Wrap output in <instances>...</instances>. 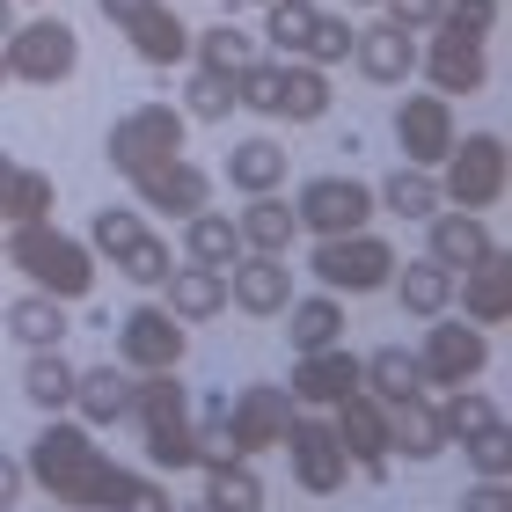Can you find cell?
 Listing matches in <instances>:
<instances>
[{"label":"cell","instance_id":"6da1fadb","mask_svg":"<svg viewBox=\"0 0 512 512\" xmlns=\"http://www.w3.org/2000/svg\"><path fill=\"white\" fill-rule=\"evenodd\" d=\"M30 483H44V498L52 505H74V512H118L125 498V483L132 469H118L103 447H96V432L81 425V417H44V432L30 439Z\"/></svg>","mask_w":512,"mask_h":512},{"label":"cell","instance_id":"7a4b0ae2","mask_svg":"<svg viewBox=\"0 0 512 512\" xmlns=\"http://www.w3.org/2000/svg\"><path fill=\"white\" fill-rule=\"evenodd\" d=\"M0 256L30 278L37 293H52V300H88V286H96V249H88L81 235H59L52 220H22L8 242H0Z\"/></svg>","mask_w":512,"mask_h":512},{"label":"cell","instance_id":"3957f363","mask_svg":"<svg viewBox=\"0 0 512 512\" xmlns=\"http://www.w3.org/2000/svg\"><path fill=\"white\" fill-rule=\"evenodd\" d=\"M439 205H461V213H491L505 198V139L498 132H469L454 139L447 161H439Z\"/></svg>","mask_w":512,"mask_h":512},{"label":"cell","instance_id":"277c9868","mask_svg":"<svg viewBox=\"0 0 512 512\" xmlns=\"http://www.w3.org/2000/svg\"><path fill=\"white\" fill-rule=\"evenodd\" d=\"M183 132H191V118H183L176 103H132L125 118L110 125L103 161H110L118 176H139V169H154V161L183 154Z\"/></svg>","mask_w":512,"mask_h":512},{"label":"cell","instance_id":"5b68a950","mask_svg":"<svg viewBox=\"0 0 512 512\" xmlns=\"http://www.w3.org/2000/svg\"><path fill=\"white\" fill-rule=\"evenodd\" d=\"M0 59H8V81L59 88V81L81 66V37H74V22L37 15V22H15V30L0 37Z\"/></svg>","mask_w":512,"mask_h":512},{"label":"cell","instance_id":"8992f818","mask_svg":"<svg viewBox=\"0 0 512 512\" xmlns=\"http://www.w3.org/2000/svg\"><path fill=\"white\" fill-rule=\"evenodd\" d=\"M308 271L322 278V293H381L395 278V242L374 235V227H359V235H330V242H315Z\"/></svg>","mask_w":512,"mask_h":512},{"label":"cell","instance_id":"52a82bcc","mask_svg":"<svg viewBox=\"0 0 512 512\" xmlns=\"http://www.w3.org/2000/svg\"><path fill=\"white\" fill-rule=\"evenodd\" d=\"M491 366V330H476L469 315H432L425 344H417V374L425 388H461Z\"/></svg>","mask_w":512,"mask_h":512},{"label":"cell","instance_id":"ba28073f","mask_svg":"<svg viewBox=\"0 0 512 512\" xmlns=\"http://www.w3.org/2000/svg\"><path fill=\"white\" fill-rule=\"evenodd\" d=\"M286 469L293 483L308 498H337L344 491V476H352V454L337 447V432H330V417H308V410H293V425H286Z\"/></svg>","mask_w":512,"mask_h":512},{"label":"cell","instance_id":"9c48e42d","mask_svg":"<svg viewBox=\"0 0 512 512\" xmlns=\"http://www.w3.org/2000/svg\"><path fill=\"white\" fill-rule=\"evenodd\" d=\"M381 205H374V183H359V176H315L308 191L293 198V220L308 227L315 242H330V235H359L366 220H374Z\"/></svg>","mask_w":512,"mask_h":512},{"label":"cell","instance_id":"30bf717a","mask_svg":"<svg viewBox=\"0 0 512 512\" xmlns=\"http://www.w3.org/2000/svg\"><path fill=\"white\" fill-rule=\"evenodd\" d=\"M183 352H191V330L169 308H154V300L118 322V366L125 374H176Z\"/></svg>","mask_w":512,"mask_h":512},{"label":"cell","instance_id":"8fae6325","mask_svg":"<svg viewBox=\"0 0 512 512\" xmlns=\"http://www.w3.org/2000/svg\"><path fill=\"white\" fill-rule=\"evenodd\" d=\"M330 432H337V447L352 454V469L366 476V483H388V403H374V395H344V403L330 410Z\"/></svg>","mask_w":512,"mask_h":512},{"label":"cell","instance_id":"7c38bea8","mask_svg":"<svg viewBox=\"0 0 512 512\" xmlns=\"http://www.w3.org/2000/svg\"><path fill=\"white\" fill-rule=\"evenodd\" d=\"M220 417H227L235 454H271L278 439H286V425H293V395L271 388V381H249L235 403H220Z\"/></svg>","mask_w":512,"mask_h":512},{"label":"cell","instance_id":"4fadbf2b","mask_svg":"<svg viewBox=\"0 0 512 512\" xmlns=\"http://www.w3.org/2000/svg\"><path fill=\"white\" fill-rule=\"evenodd\" d=\"M125 183H132V198H139V213L191 220L198 205H213V176H205L198 161H183V154L154 161V169H139V176H125Z\"/></svg>","mask_w":512,"mask_h":512},{"label":"cell","instance_id":"5bb4252c","mask_svg":"<svg viewBox=\"0 0 512 512\" xmlns=\"http://www.w3.org/2000/svg\"><path fill=\"white\" fill-rule=\"evenodd\" d=\"M454 139L461 132H454V103L447 96H403L395 103V147H403L410 169H439Z\"/></svg>","mask_w":512,"mask_h":512},{"label":"cell","instance_id":"9a60e30c","mask_svg":"<svg viewBox=\"0 0 512 512\" xmlns=\"http://www.w3.org/2000/svg\"><path fill=\"white\" fill-rule=\"evenodd\" d=\"M432 44L417 52V66H425V81H432V96H476L483 81H491V59H483V44L476 37H454V30H425Z\"/></svg>","mask_w":512,"mask_h":512},{"label":"cell","instance_id":"2e32d148","mask_svg":"<svg viewBox=\"0 0 512 512\" xmlns=\"http://www.w3.org/2000/svg\"><path fill=\"white\" fill-rule=\"evenodd\" d=\"M454 300H461V315H469L476 330H498L512 315V256L491 242L469 271H454Z\"/></svg>","mask_w":512,"mask_h":512},{"label":"cell","instance_id":"e0dca14e","mask_svg":"<svg viewBox=\"0 0 512 512\" xmlns=\"http://www.w3.org/2000/svg\"><path fill=\"white\" fill-rule=\"evenodd\" d=\"M286 395H293V410H337L344 395H359V359L344 352V344H330V352H300Z\"/></svg>","mask_w":512,"mask_h":512},{"label":"cell","instance_id":"ac0fdd59","mask_svg":"<svg viewBox=\"0 0 512 512\" xmlns=\"http://www.w3.org/2000/svg\"><path fill=\"white\" fill-rule=\"evenodd\" d=\"M227 300H235L242 315H286V300H293V271H286V256L242 249L235 264H227Z\"/></svg>","mask_w":512,"mask_h":512},{"label":"cell","instance_id":"d6986e66","mask_svg":"<svg viewBox=\"0 0 512 512\" xmlns=\"http://www.w3.org/2000/svg\"><path fill=\"white\" fill-rule=\"evenodd\" d=\"M352 66H359L374 88H403V81L417 74V37L395 30V22H374V30L352 37Z\"/></svg>","mask_w":512,"mask_h":512},{"label":"cell","instance_id":"ffe728a7","mask_svg":"<svg viewBox=\"0 0 512 512\" xmlns=\"http://www.w3.org/2000/svg\"><path fill=\"white\" fill-rule=\"evenodd\" d=\"M74 417L88 432H103V425H125L132 417V374L125 366H88V374H74Z\"/></svg>","mask_w":512,"mask_h":512},{"label":"cell","instance_id":"44dd1931","mask_svg":"<svg viewBox=\"0 0 512 512\" xmlns=\"http://www.w3.org/2000/svg\"><path fill=\"white\" fill-rule=\"evenodd\" d=\"M125 37H132V52L147 59V66H183V59H191V22H183L169 0L139 8V15L125 22Z\"/></svg>","mask_w":512,"mask_h":512},{"label":"cell","instance_id":"7402d4cb","mask_svg":"<svg viewBox=\"0 0 512 512\" xmlns=\"http://www.w3.org/2000/svg\"><path fill=\"white\" fill-rule=\"evenodd\" d=\"M395 300L417 315V322H432V315H447L454 308V271L447 264H432V256H395Z\"/></svg>","mask_w":512,"mask_h":512},{"label":"cell","instance_id":"603a6c76","mask_svg":"<svg viewBox=\"0 0 512 512\" xmlns=\"http://www.w3.org/2000/svg\"><path fill=\"white\" fill-rule=\"evenodd\" d=\"M161 286H169L161 308H169L176 322H213L227 308V271H213V264H169Z\"/></svg>","mask_w":512,"mask_h":512},{"label":"cell","instance_id":"cb8c5ba5","mask_svg":"<svg viewBox=\"0 0 512 512\" xmlns=\"http://www.w3.org/2000/svg\"><path fill=\"white\" fill-rule=\"evenodd\" d=\"M388 454H403V461H439L447 454V432H439L432 395H403V403L388 410Z\"/></svg>","mask_w":512,"mask_h":512},{"label":"cell","instance_id":"d4e9b609","mask_svg":"<svg viewBox=\"0 0 512 512\" xmlns=\"http://www.w3.org/2000/svg\"><path fill=\"white\" fill-rule=\"evenodd\" d=\"M8 337L22 344V352H52V344H66V330H74V322H66V300H52V293H22V300H8Z\"/></svg>","mask_w":512,"mask_h":512},{"label":"cell","instance_id":"484cf974","mask_svg":"<svg viewBox=\"0 0 512 512\" xmlns=\"http://www.w3.org/2000/svg\"><path fill=\"white\" fill-rule=\"evenodd\" d=\"M432 264H447V271H469L483 249H491V227H483V213H461V205H447V213H432Z\"/></svg>","mask_w":512,"mask_h":512},{"label":"cell","instance_id":"4316f807","mask_svg":"<svg viewBox=\"0 0 512 512\" xmlns=\"http://www.w3.org/2000/svg\"><path fill=\"white\" fill-rule=\"evenodd\" d=\"M286 344L293 352H330V344H344V300L337 293L286 300Z\"/></svg>","mask_w":512,"mask_h":512},{"label":"cell","instance_id":"83f0119b","mask_svg":"<svg viewBox=\"0 0 512 512\" xmlns=\"http://www.w3.org/2000/svg\"><path fill=\"white\" fill-rule=\"evenodd\" d=\"M52 176L44 169H22L15 154H0V220L22 227V220H52Z\"/></svg>","mask_w":512,"mask_h":512},{"label":"cell","instance_id":"f1b7e54d","mask_svg":"<svg viewBox=\"0 0 512 512\" xmlns=\"http://www.w3.org/2000/svg\"><path fill=\"white\" fill-rule=\"evenodd\" d=\"M359 388L374 395V403H403V395H425V374H417V352H403V344H381V352L359 359Z\"/></svg>","mask_w":512,"mask_h":512},{"label":"cell","instance_id":"f546056e","mask_svg":"<svg viewBox=\"0 0 512 512\" xmlns=\"http://www.w3.org/2000/svg\"><path fill=\"white\" fill-rule=\"evenodd\" d=\"M242 256V227H235V213H213V205H198L191 220H183V264H213V271H227Z\"/></svg>","mask_w":512,"mask_h":512},{"label":"cell","instance_id":"4dcf8cb0","mask_svg":"<svg viewBox=\"0 0 512 512\" xmlns=\"http://www.w3.org/2000/svg\"><path fill=\"white\" fill-rule=\"evenodd\" d=\"M235 227H242V249H264V256H286V249H293V235H300L293 205L278 198V191H256L242 213H235Z\"/></svg>","mask_w":512,"mask_h":512},{"label":"cell","instance_id":"1f68e13d","mask_svg":"<svg viewBox=\"0 0 512 512\" xmlns=\"http://www.w3.org/2000/svg\"><path fill=\"white\" fill-rule=\"evenodd\" d=\"M286 147H278L271 132H256V139H242L235 154H227V183H235L242 198H256V191H278V183H286Z\"/></svg>","mask_w":512,"mask_h":512},{"label":"cell","instance_id":"d6a6232c","mask_svg":"<svg viewBox=\"0 0 512 512\" xmlns=\"http://www.w3.org/2000/svg\"><path fill=\"white\" fill-rule=\"evenodd\" d=\"M278 118H286V125L330 118V74L308 66V59H286V74H278Z\"/></svg>","mask_w":512,"mask_h":512},{"label":"cell","instance_id":"836d02e7","mask_svg":"<svg viewBox=\"0 0 512 512\" xmlns=\"http://www.w3.org/2000/svg\"><path fill=\"white\" fill-rule=\"evenodd\" d=\"M205 512H264V476L249 469V454L205 469Z\"/></svg>","mask_w":512,"mask_h":512},{"label":"cell","instance_id":"e575fe53","mask_svg":"<svg viewBox=\"0 0 512 512\" xmlns=\"http://www.w3.org/2000/svg\"><path fill=\"white\" fill-rule=\"evenodd\" d=\"M374 205H381V213H403V220H432V213H439V176L403 161L395 176L374 183Z\"/></svg>","mask_w":512,"mask_h":512},{"label":"cell","instance_id":"d590c367","mask_svg":"<svg viewBox=\"0 0 512 512\" xmlns=\"http://www.w3.org/2000/svg\"><path fill=\"white\" fill-rule=\"evenodd\" d=\"M74 374H81V366H66L59 344H52V352H30V366H22V395H30L44 417H59V410H74Z\"/></svg>","mask_w":512,"mask_h":512},{"label":"cell","instance_id":"8d00e7d4","mask_svg":"<svg viewBox=\"0 0 512 512\" xmlns=\"http://www.w3.org/2000/svg\"><path fill=\"white\" fill-rule=\"evenodd\" d=\"M191 59L213 66V74H242V66L264 59V52H256L249 30H235V22H213V30H191Z\"/></svg>","mask_w":512,"mask_h":512},{"label":"cell","instance_id":"74e56055","mask_svg":"<svg viewBox=\"0 0 512 512\" xmlns=\"http://www.w3.org/2000/svg\"><path fill=\"white\" fill-rule=\"evenodd\" d=\"M183 118L191 125H227V110H235V74H213V66H191V81H183Z\"/></svg>","mask_w":512,"mask_h":512},{"label":"cell","instance_id":"f35d334b","mask_svg":"<svg viewBox=\"0 0 512 512\" xmlns=\"http://www.w3.org/2000/svg\"><path fill=\"white\" fill-rule=\"evenodd\" d=\"M439 410V432H447V447H461V439H469V432H483V425H491V395H483L476 381H461V388H447V403H432Z\"/></svg>","mask_w":512,"mask_h":512},{"label":"cell","instance_id":"ab89813d","mask_svg":"<svg viewBox=\"0 0 512 512\" xmlns=\"http://www.w3.org/2000/svg\"><path fill=\"white\" fill-rule=\"evenodd\" d=\"M315 15H322L315 0H264V44L278 59H300V37H308Z\"/></svg>","mask_w":512,"mask_h":512},{"label":"cell","instance_id":"60d3db41","mask_svg":"<svg viewBox=\"0 0 512 512\" xmlns=\"http://www.w3.org/2000/svg\"><path fill=\"white\" fill-rule=\"evenodd\" d=\"M147 235V220L132 213V205H103V213H88V249L96 256H110V264H118V256Z\"/></svg>","mask_w":512,"mask_h":512},{"label":"cell","instance_id":"b9f144b4","mask_svg":"<svg viewBox=\"0 0 512 512\" xmlns=\"http://www.w3.org/2000/svg\"><path fill=\"white\" fill-rule=\"evenodd\" d=\"M352 37H359V30H352L344 15H315V22H308V37H300V59L330 74V66H344V59H352Z\"/></svg>","mask_w":512,"mask_h":512},{"label":"cell","instance_id":"7bdbcfd3","mask_svg":"<svg viewBox=\"0 0 512 512\" xmlns=\"http://www.w3.org/2000/svg\"><path fill=\"white\" fill-rule=\"evenodd\" d=\"M278 74H286V59H249L242 74H235V110L278 118Z\"/></svg>","mask_w":512,"mask_h":512},{"label":"cell","instance_id":"ee69618b","mask_svg":"<svg viewBox=\"0 0 512 512\" xmlns=\"http://www.w3.org/2000/svg\"><path fill=\"white\" fill-rule=\"evenodd\" d=\"M147 461L161 476L176 469H198V439H191V417H176V425H147Z\"/></svg>","mask_w":512,"mask_h":512},{"label":"cell","instance_id":"f6af8a7d","mask_svg":"<svg viewBox=\"0 0 512 512\" xmlns=\"http://www.w3.org/2000/svg\"><path fill=\"white\" fill-rule=\"evenodd\" d=\"M498 15H505L498 0H439V22H432V30H454V37H476V44H483V37L498 30Z\"/></svg>","mask_w":512,"mask_h":512},{"label":"cell","instance_id":"bcb514c9","mask_svg":"<svg viewBox=\"0 0 512 512\" xmlns=\"http://www.w3.org/2000/svg\"><path fill=\"white\" fill-rule=\"evenodd\" d=\"M461 454H469L476 476H505V469H512V432H505V417H491L483 432H469V439H461Z\"/></svg>","mask_w":512,"mask_h":512},{"label":"cell","instance_id":"7dc6e473","mask_svg":"<svg viewBox=\"0 0 512 512\" xmlns=\"http://www.w3.org/2000/svg\"><path fill=\"white\" fill-rule=\"evenodd\" d=\"M169 264H176V256H169V242H161V235H139V242H132V249H125L110 271H125L132 286H161V278H169Z\"/></svg>","mask_w":512,"mask_h":512},{"label":"cell","instance_id":"c3c4849f","mask_svg":"<svg viewBox=\"0 0 512 512\" xmlns=\"http://www.w3.org/2000/svg\"><path fill=\"white\" fill-rule=\"evenodd\" d=\"M191 439H198V469H213V461H235V439H227V417L213 410L205 425H191Z\"/></svg>","mask_w":512,"mask_h":512},{"label":"cell","instance_id":"681fc988","mask_svg":"<svg viewBox=\"0 0 512 512\" xmlns=\"http://www.w3.org/2000/svg\"><path fill=\"white\" fill-rule=\"evenodd\" d=\"M381 22H395V30H410V37H425L432 22H439V0H381Z\"/></svg>","mask_w":512,"mask_h":512},{"label":"cell","instance_id":"f907efd6","mask_svg":"<svg viewBox=\"0 0 512 512\" xmlns=\"http://www.w3.org/2000/svg\"><path fill=\"white\" fill-rule=\"evenodd\" d=\"M169 505H176V498L161 491L154 476H132V483H125V498H118V512H169Z\"/></svg>","mask_w":512,"mask_h":512},{"label":"cell","instance_id":"816d5d0a","mask_svg":"<svg viewBox=\"0 0 512 512\" xmlns=\"http://www.w3.org/2000/svg\"><path fill=\"white\" fill-rule=\"evenodd\" d=\"M461 512H512V491H505V476H476V491L461 498Z\"/></svg>","mask_w":512,"mask_h":512},{"label":"cell","instance_id":"f5cc1de1","mask_svg":"<svg viewBox=\"0 0 512 512\" xmlns=\"http://www.w3.org/2000/svg\"><path fill=\"white\" fill-rule=\"evenodd\" d=\"M22 491H30V469H22L15 454H0V512L22 505Z\"/></svg>","mask_w":512,"mask_h":512},{"label":"cell","instance_id":"db71d44e","mask_svg":"<svg viewBox=\"0 0 512 512\" xmlns=\"http://www.w3.org/2000/svg\"><path fill=\"white\" fill-rule=\"evenodd\" d=\"M96 8H103V22H118V30H125L139 8H154V0H96Z\"/></svg>","mask_w":512,"mask_h":512},{"label":"cell","instance_id":"11a10c76","mask_svg":"<svg viewBox=\"0 0 512 512\" xmlns=\"http://www.w3.org/2000/svg\"><path fill=\"white\" fill-rule=\"evenodd\" d=\"M15 30V0H0V37H8Z\"/></svg>","mask_w":512,"mask_h":512},{"label":"cell","instance_id":"9f6ffc18","mask_svg":"<svg viewBox=\"0 0 512 512\" xmlns=\"http://www.w3.org/2000/svg\"><path fill=\"white\" fill-rule=\"evenodd\" d=\"M169 512H205V505H169Z\"/></svg>","mask_w":512,"mask_h":512},{"label":"cell","instance_id":"6f0895ef","mask_svg":"<svg viewBox=\"0 0 512 512\" xmlns=\"http://www.w3.org/2000/svg\"><path fill=\"white\" fill-rule=\"evenodd\" d=\"M0 88H8V59H0Z\"/></svg>","mask_w":512,"mask_h":512},{"label":"cell","instance_id":"680465c9","mask_svg":"<svg viewBox=\"0 0 512 512\" xmlns=\"http://www.w3.org/2000/svg\"><path fill=\"white\" fill-rule=\"evenodd\" d=\"M44 512H74V505H44Z\"/></svg>","mask_w":512,"mask_h":512},{"label":"cell","instance_id":"91938a15","mask_svg":"<svg viewBox=\"0 0 512 512\" xmlns=\"http://www.w3.org/2000/svg\"><path fill=\"white\" fill-rule=\"evenodd\" d=\"M227 8H235V0H227ZM249 8H264V0H249Z\"/></svg>","mask_w":512,"mask_h":512},{"label":"cell","instance_id":"94428289","mask_svg":"<svg viewBox=\"0 0 512 512\" xmlns=\"http://www.w3.org/2000/svg\"><path fill=\"white\" fill-rule=\"evenodd\" d=\"M359 8H381V0H359Z\"/></svg>","mask_w":512,"mask_h":512},{"label":"cell","instance_id":"6125c7cd","mask_svg":"<svg viewBox=\"0 0 512 512\" xmlns=\"http://www.w3.org/2000/svg\"><path fill=\"white\" fill-rule=\"evenodd\" d=\"M0 242H8V235H0Z\"/></svg>","mask_w":512,"mask_h":512}]
</instances>
